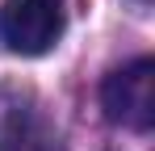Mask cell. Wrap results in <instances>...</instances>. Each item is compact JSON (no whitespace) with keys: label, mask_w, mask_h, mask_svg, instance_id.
Wrapping results in <instances>:
<instances>
[{"label":"cell","mask_w":155,"mask_h":151,"mask_svg":"<svg viewBox=\"0 0 155 151\" xmlns=\"http://www.w3.org/2000/svg\"><path fill=\"white\" fill-rule=\"evenodd\" d=\"M63 38V0H4L0 42L13 55H46Z\"/></svg>","instance_id":"obj_1"},{"label":"cell","mask_w":155,"mask_h":151,"mask_svg":"<svg viewBox=\"0 0 155 151\" xmlns=\"http://www.w3.org/2000/svg\"><path fill=\"white\" fill-rule=\"evenodd\" d=\"M101 105H105V118L126 130H151L155 122V63L151 59H134L126 67L105 80L101 88Z\"/></svg>","instance_id":"obj_2"},{"label":"cell","mask_w":155,"mask_h":151,"mask_svg":"<svg viewBox=\"0 0 155 151\" xmlns=\"http://www.w3.org/2000/svg\"><path fill=\"white\" fill-rule=\"evenodd\" d=\"M0 151H63L59 134L42 113H13L0 126Z\"/></svg>","instance_id":"obj_3"}]
</instances>
